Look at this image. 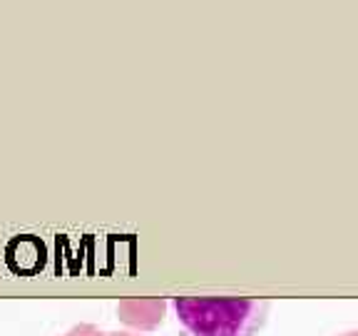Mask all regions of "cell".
Returning <instances> with one entry per match:
<instances>
[{
	"instance_id": "1",
	"label": "cell",
	"mask_w": 358,
	"mask_h": 336,
	"mask_svg": "<svg viewBox=\"0 0 358 336\" xmlns=\"http://www.w3.org/2000/svg\"><path fill=\"white\" fill-rule=\"evenodd\" d=\"M177 321L189 336H257L266 324V299L174 297Z\"/></svg>"
}]
</instances>
